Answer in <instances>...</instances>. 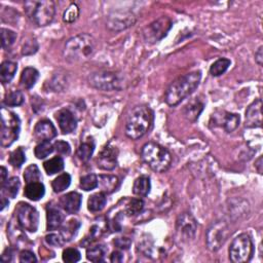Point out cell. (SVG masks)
Wrapping results in <instances>:
<instances>
[{
	"label": "cell",
	"instance_id": "obj_48",
	"mask_svg": "<svg viewBox=\"0 0 263 263\" xmlns=\"http://www.w3.org/2000/svg\"><path fill=\"white\" fill-rule=\"evenodd\" d=\"M37 258L34 255L33 252L29 251V250H24V251L21 252L20 254V262L23 263H32V262H36Z\"/></svg>",
	"mask_w": 263,
	"mask_h": 263
},
{
	"label": "cell",
	"instance_id": "obj_51",
	"mask_svg": "<svg viewBox=\"0 0 263 263\" xmlns=\"http://www.w3.org/2000/svg\"><path fill=\"white\" fill-rule=\"evenodd\" d=\"M262 49H263V47L260 46L257 49V52L255 53V61L257 62V64L259 66H262V63H263V53H262Z\"/></svg>",
	"mask_w": 263,
	"mask_h": 263
},
{
	"label": "cell",
	"instance_id": "obj_11",
	"mask_svg": "<svg viewBox=\"0 0 263 263\" xmlns=\"http://www.w3.org/2000/svg\"><path fill=\"white\" fill-rule=\"evenodd\" d=\"M172 21L168 17H161L144 29L143 36L146 42L155 43L167 36L172 28Z\"/></svg>",
	"mask_w": 263,
	"mask_h": 263
},
{
	"label": "cell",
	"instance_id": "obj_23",
	"mask_svg": "<svg viewBox=\"0 0 263 263\" xmlns=\"http://www.w3.org/2000/svg\"><path fill=\"white\" fill-rule=\"evenodd\" d=\"M45 188L44 185L41 182H32L28 183L27 186L25 187L24 194L27 198L33 202H37V200L41 199L44 196Z\"/></svg>",
	"mask_w": 263,
	"mask_h": 263
},
{
	"label": "cell",
	"instance_id": "obj_14",
	"mask_svg": "<svg viewBox=\"0 0 263 263\" xmlns=\"http://www.w3.org/2000/svg\"><path fill=\"white\" fill-rule=\"evenodd\" d=\"M136 22V17L131 11L114 12L109 16L107 26L112 31H121L133 26Z\"/></svg>",
	"mask_w": 263,
	"mask_h": 263
},
{
	"label": "cell",
	"instance_id": "obj_7",
	"mask_svg": "<svg viewBox=\"0 0 263 263\" xmlns=\"http://www.w3.org/2000/svg\"><path fill=\"white\" fill-rule=\"evenodd\" d=\"M21 121L19 116L9 111L8 109L1 108V145L9 147L14 143L20 135Z\"/></svg>",
	"mask_w": 263,
	"mask_h": 263
},
{
	"label": "cell",
	"instance_id": "obj_20",
	"mask_svg": "<svg viewBox=\"0 0 263 263\" xmlns=\"http://www.w3.org/2000/svg\"><path fill=\"white\" fill-rule=\"evenodd\" d=\"M65 216L58 208L54 206L47 207L46 210V227L47 230H56L62 226Z\"/></svg>",
	"mask_w": 263,
	"mask_h": 263
},
{
	"label": "cell",
	"instance_id": "obj_32",
	"mask_svg": "<svg viewBox=\"0 0 263 263\" xmlns=\"http://www.w3.org/2000/svg\"><path fill=\"white\" fill-rule=\"evenodd\" d=\"M21 187V182L18 177H11L6 180V182L1 186L2 193L7 197L15 198L19 193V189Z\"/></svg>",
	"mask_w": 263,
	"mask_h": 263
},
{
	"label": "cell",
	"instance_id": "obj_15",
	"mask_svg": "<svg viewBox=\"0 0 263 263\" xmlns=\"http://www.w3.org/2000/svg\"><path fill=\"white\" fill-rule=\"evenodd\" d=\"M117 156H118L117 147L111 144H107L98 156L97 159L98 168L106 171H111L115 169L117 166Z\"/></svg>",
	"mask_w": 263,
	"mask_h": 263
},
{
	"label": "cell",
	"instance_id": "obj_37",
	"mask_svg": "<svg viewBox=\"0 0 263 263\" xmlns=\"http://www.w3.org/2000/svg\"><path fill=\"white\" fill-rule=\"evenodd\" d=\"M25 161H26V154H25L23 147L15 149L9 155V164L14 168L20 169Z\"/></svg>",
	"mask_w": 263,
	"mask_h": 263
},
{
	"label": "cell",
	"instance_id": "obj_50",
	"mask_svg": "<svg viewBox=\"0 0 263 263\" xmlns=\"http://www.w3.org/2000/svg\"><path fill=\"white\" fill-rule=\"evenodd\" d=\"M123 260V256L120 252H113L111 254V257H110V261L113 262V263H119V262H122Z\"/></svg>",
	"mask_w": 263,
	"mask_h": 263
},
{
	"label": "cell",
	"instance_id": "obj_53",
	"mask_svg": "<svg viewBox=\"0 0 263 263\" xmlns=\"http://www.w3.org/2000/svg\"><path fill=\"white\" fill-rule=\"evenodd\" d=\"M1 186L6 182V177H7V170L4 167H1Z\"/></svg>",
	"mask_w": 263,
	"mask_h": 263
},
{
	"label": "cell",
	"instance_id": "obj_34",
	"mask_svg": "<svg viewBox=\"0 0 263 263\" xmlns=\"http://www.w3.org/2000/svg\"><path fill=\"white\" fill-rule=\"evenodd\" d=\"M70 183H71V176L67 173H63L53 181L52 187L55 192L59 193L66 190L70 186Z\"/></svg>",
	"mask_w": 263,
	"mask_h": 263
},
{
	"label": "cell",
	"instance_id": "obj_35",
	"mask_svg": "<svg viewBox=\"0 0 263 263\" xmlns=\"http://www.w3.org/2000/svg\"><path fill=\"white\" fill-rule=\"evenodd\" d=\"M231 62L228 59H225V58H221L219 60H217L215 63H213V65L210 68V73L213 76H220L223 73L226 72V70L228 69V67L230 66Z\"/></svg>",
	"mask_w": 263,
	"mask_h": 263
},
{
	"label": "cell",
	"instance_id": "obj_4",
	"mask_svg": "<svg viewBox=\"0 0 263 263\" xmlns=\"http://www.w3.org/2000/svg\"><path fill=\"white\" fill-rule=\"evenodd\" d=\"M141 156L145 164L157 173L168 171L172 164L171 153L165 147L154 142H149L143 146Z\"/></svg>",
	"mask_w": 263,
	"mask_h": 263
},
{
	"label": "cell",
	"instance_id": "obj_54",
	"mask_svg": "<svg viewBox=\"0 0 263 263\" xmlns=\"http://www.w3.org/2000/svg\"><path fill=\"white\" fill-rule=\"evenodd\" d=\"M255 167H256L258 173H259V174H262V157H261V156L257 159L256 164H255Z\"/></svg>",
	"mask_w": 263,
	"mask_h": 263
},
{
	"label": "cell",
	"instance_id": "obj_21",
	"mask_svg": "<svg viewBox=\"0 0 263 263\" xmlns=\"http://www.w3.org/2000/svg\"><path fill=\"white\" fill-rule=\"evenodd\" d=\"M98 186L101 188V192L109 194L118 188L119 180L113 175H100L98 177Z\"/></svg>",
	"mask_w": 263,
	"mask_h": 263
},
{
	"label": "cell",
	"instance_id": "obj_5",
	"mask_svg": "<svg viewBox=\"0 0 263 263\" xmlns=\"http://www.w3.org/2000/svg\"><path fill=\"white\" fill-rule=\"evenodd\" d=\"M26 15L36 26L44 27L51 24L56 15V4L51 0L42 1H26L25 2Z\"/></svg>",
	"mask_w": 263,
	"mask_h": 263
},
{
	"label": "cell",
	"instance_id": "obj_22",
	"mask_svg": "<svg viewBox=\"0 0 263 263\" xmlns=\"http://www.w3.org/2000/svg\"><path fill=\"white\" fill-rule=\"evenodd\" d=\"M204 103L198 100L197 98L191 100V101L187 104L184 108V114L186 118L189 121L194 122L202 113V111L204 110Z\"/></svg>",
	"mask_w": 263,
	"mask_h": 263
},
{
	"label": "cell",
	"instance_id": "obj_17",
	"mask_svg": "<svg viewBox=\"0 0 263 263\" xmlns=\"http://www.w3.org/2000/svg\"><path fill=\"white\" fill-rule=\"evenodd\" d=\"M56 119L59 123V128L63 134H70L77 127L76 118L68 109H62L56 113Z\"/></svg>",
	"mask_w": 263,
	"mask_h": 263
},
{
	"label": "cell",
	"instance_id": "obj_47",
	"mask_svg": "<svg viewBox=\"0 0 263 263\" xmlns=\"http://www.w3.org/2000/svg\"><path fill=\"white\" fill-rule=\"evenodd\" d=\"M54 147H55L56 151L58 153H60V154L68 155L71 152V147H70V145L67 142H65V141H62V140L56 141L54 143Z\"/></svg>",
	"mask_w": 263,
	"mask_h": 263
},
{
	"label": "cell",
	"instance_id": "obj_29",
	"mask_svg": "<svg viewBox=\"0 0 263 263\" xmlns=\"http://www.w3.org/2000/svg\"><path fill=\"white\" fill-rule=\"evenodd\" d=\"M79 227H80V222L76 219H71L61 228V235L63 236L65 242H69L75 235H76Z\"/></svg>",
	"mask_w": 263,
	"mask_h": 263
},
{
	"label": "cell",
	"instance_id": "obj_44",
	"mask_svg": "<svg viewBox=\"0 0 263 263\" xmlns=\"http://www.w3.org/2000/svg\"><path fill=\"white\" fill-rule=\"evenodd\" d=\"M62 258H63V261L67 263H75L80 260V252L77 249L74 248H67L63 251V254H62Z\"/></svg>",
	"mask_w": 263,
	"mask_h": 263
},
{
	"label": "cell",
	"instance_id": "obj_2",
	"mask_svg": "<svg viewBox=\"0 0 263 263\" xmlns=\"http://www.w3.org/2000/svg\"><path fill=\"white\" fill-rule=\"evenodd\" d=\"M200 79H202L200 71L186 73L178 77L172 82L166 92L165 100L167 104L170 106H176L181 103L185 98L190 96L197 89Z\"/></svg>",
	"mask_w": 263,
	"mask_h": 263
},
{
	"label": "cell",
	"instance_id": "obj_38",
	"mask_svg": "<svg viewBox=\"0 0 263 263\" xmlns=\"http://www.w3.org/2000/svg\"><path fill=\"white\" fill-rule=\"evenodd\" d=\"M24 95L20 91H12L7 93L4 98V104L8 107H17L24 103Z\"/></svg>",
	"mask_w": 263,
	"mask_h": 263
},
{
	"label": "cell",
	"instance_id": "obj_52",
	"mask_svg": "<svg viewBox=\"0 0 263 263\" xmlns=\"http://www.w3.org/2000/svg\"><path fill=\"white\" fill-rule=\"evenodd\" d=\"M11 257H12V252H11V250H10V248H7V249L5 250V251L3 252L2 256H1V259H2V261H4V262H9V261H11Z\"/></svg>",
	"mask_w": 263,
	"mask_h": 263
},
{
	"label": "cell",
	"instance_id": "obj_30",
	"mask_svg": "<svg viewBox=\"0 0 263 263\" xmlns=\"http://www.w3.org/2000/svg\"><path fill=\"white\" fill-rule=\"evenodd\" d=\"M107 251L108 250L104 245H97L87 249L86 258L92 262H103Z\"/></svg>",
	"mask_w": 263,
	"mask_h": 263
},
{
	"label": "cell",
	"instance_id": "obj_12",
	"mask_svg": "<svg viewBox=\"0 0 263 263\" xmlns=\"http://www.w3.org/2000/svg\"><path fill=\"white\" fill-rule=\"evenodd\" d=\"M211 123L222 128L226 133H231L239 127L240 115L226 111H218L212 115Z\"/></svg>",
	"mask_w": 263,
	"mask_h": 263
},
{
	"label": "cell",
	"instance_id": "obj_1",
	"mask_svg": "<svg viewBox=\"0 0 263 263\" xmlns=\"http://www.w3.org/2000/svg\"><path fill=\"white\" fill-rule=\"evenodd\" d=\"M97 41L90 34H78L65 43L64 59L69 63H80L91 59L96 53Z\"/></svg>",
	"mask_w": 263,
	"mask_h": 263
},
{
	"label": "cell",
	"instance_id": "obj_31",
	"mask_svg": "<svg viewBox=\"0 0 263 263\" xmlns=\"http://www.w3.org/2000/svg\"><path fill=\"white\" fill-rule=\"evenodd\" d=\"M64 167H65V162L64 159L61 156H55L51 159L46 160L43 164L44 171L46 172L47 175H49V176L61 172L64 169Z\"/></svg>",
	"mask_w": 263,
	"mask_h": 263
},
{
	"label": "cell",
	"instance_id": "obj_3",
	"mask_svg": "<svg viewBox=\"0 0 263 263\" xmlns=\"http://www.w3.org/2000/svg\"><path fill=\"white\" fill-rule=\"evenodd\" d=\"M153 112L146 105L136 106L128 116L126 123V135L132 140L142 138L151 128Z\"/></svg>",
	"mask_w": 263,
	"mask_h": 263
},
{
	"label": "cell",
	"instance_id": "obj_9",
	"mask_svg": "<svg viewBox=\"0 0 263 263\" xmlns=\"http://www.w3.org/2000/svg\"><path fill=\"white\" fill-rule=\"evenodd\" d=\"M17 220L20 226L29 232H36L39 225V214L37 210L27 203H20L16 209Z\"/></svg>",
	"mask_w": 263,
	"mask_h": 263
},
{
	"label": "cell",
	"instance_id": "obj_28",
	"mask_svg": "<svg viewBox=\"0 0 263 263\" xmlns=\"http://www.w3.org/2000/svg\"><path fill=\"white\" fill-rule=\"evenodd\" d=\"M106 203H107V198L105 193L98 192L90 196L89 200H87V209L93 213L100 212L104 209Z\"/></svg>",
	"mask_w": 263,
	"mask_h": 263
},
{
	"label": "cell",
	"instance_id": "obj_24",
	"mask_svg": "<svg viewBox=\"0 0 263 263\" xmlns=\"http://www.w3.org/2000/svg\"><path fill=\"white\" fill-rule=\"evenodd\" d=\"M39 72L33 67H27L25 68L21 74L20 82L25 87V89H32L35 85L36 81L38 80Z\"/></svg>",
	"mask_w": 263,
	"mask_h": 263
},
{
	"label": "cell",
	"instance_id": "obj_49",
	"mask_svg": "<svg viewBox=\"0 0 263 263\" xmlns=\"http://www.w3.org/2000/svg\"><path fill=\"white\" fill-rule=\"evenodd\" d=\"M113 243L117 248L121 250H128L131 247L132 241L129 239V237H116Z\"/></svg>",
	"mask_w": 263,
	"mask_h": 263
},
{
	"label": "cell",
	"instance_id": "obj_45",
	"mask_svg": "<svg viewBox=\"0 0 263 263\" xmlns=\"http://www.w3.org/2000/svg\"><path fill=\"white\" fill-rule=\"evenodd\" d=\"M45 242L49 245V246H53V247H62L66 242L63 239V236L57 233H49L45 236Z\"/></svg>",
	"mask_w": 263,
	"mask_h": 263
},
{
	"label": "cell",
	"instance_id": "obj_25",
	"mask_svg": "<svg viewBox=\"0 0 263 263\" xmlns=\"http://www.w3.org/2000/svg\"><path fill=\"white\" fill-rule=\"evenodd\" d=\"M106 226L103 227V223L100 222V223H96L94 224L93 226L90 228L89 233L85 235L84 239L80 242L81 246L83 247H89L90 245H92L94 242H96L98 239L102 236L103 232L105 231Z\"/></svg>",
	"mask_w": 263,
	"mask_h": 263
},
{
	"label": "cell",
	"instance_id": "obj_55",
	"mask_svg": "<svg viewBox=\"0 0 263 263\" xmlns=\"http://www.w3.org/2000/svg\"><path fill=\"white\" fill-rule=\"evenodd\" d=\"M9 202H8V199L4 196V194H2L1 196V211H3L5 209L6 206H8Z\"/></svg>",
	"mask_w": 263,
	"mask_h": 263
},
{
	"label": "cell",
	"instance_id": "obj_6",
	"mask_svg": "<svg viewBox=\"0 0 263 263\" xmlns=\"http://www.w3.org/2000/svg\"><path fill=\"white\" fill-rule=\"evenodd\" d=\"M89 83L93 87L100 91L112 92V91H121L126 85L124 76L115 71H96L93 72L89 76Z\"/></svg>",
	"mask_w": 263,
	"mask_h": 263
},
{
	"label": "cell",
	"instance_id": "obj_18",
	"mask_svg": "<svg viewBox=\"0 0 263 263\" xmlns=\"http://www.w3.org/2000/svg\"><path fill=\"white\" fill-rule=\"evenodd\" d=\"M82 203V196L78 192H69L63 196H61L59 204L61 208L63 209L68 214H75L80 209Z\"/></svg>",
	"mask_w": 263,
	"mask_h": 263
},
{
	"label": "cell",
	"instance_id": "obj_36",
	"mask_svg": "<svg viewBox=\"0 0 263 263\" xmlns=\"http://www.w3.org/2000/svg\"><path fill=\"white\" fill-rule=\"evenodd\" d=\"M55 150L54 144L51 141H41L34 149V154L38 159H43Z\"/></svg>",
	"mask_w": 263,
	"mask_h": 263
},
{
	"label": "cell",
	"instance_id": "obj_8",
	"mask_svg": "<svg viewBox=\"0 0 263 263\" xmlns=\"http://www.w3.org/2000/svg\"><path fill=\"white\" fill-rule=\"evenodd\" d=\"M254 252V247L251 237L248 234L243 233L230 244L229 247V258L233 263H245L251 260Z\"/></svg>",
	"mask_w": 263,
	"mask_h": 263
},
{
	"label": "cell",
	"instance_id": "obj_33",
	"mask_svg": "<svg viewBox=\"0 0 263 263\" xmlns=\"http://www.w3.org/2000/svg\"><path fill=\"white\" fill-rule=\"evenodd\" d=\"M95 150L94 140L89 139L87 141L81 143L77 149V155L82 161L90 160Z\"/></svg>",
	"mask_w": 263,
	"mask_h": 263
},
{
	"label": "cell",
	"instance_id": "obj_27",
	"mask_svg": "<svg viewBox=\"0 0 263 263\" xmlns=\"http://www.w3.org/2000/svg\"><path fill=\"white\" fill-rule=\"evenodd\" d=\"M151 189V182L149 177L141 176L137 178L133 185V192L138 196H146Z\"/></svg>",
	"mask_w": 263,
	"mask_h": 263
},
{
	"label": "cell",
	"instance_id": "obj_43",
	"mask_svg": "<svg viewBox=\"0 0 263 263\" xmlns=\"http://www.w3.org/2000/svg\"><path fill=\"white\" fill-rule=\"evenodd\" d=\"M78 16H79V7L77 6V4L72 3L65 10L64 15H63V21L65 23L71 24V23H73V22H75V21L77 20Z\"/></svg>",
	"mask_w": 263,
	"mask_h": 263
},
{
	"label": "cell",
	"instance_id": "obj_13",
	"mask_svg": "<svg viewBox=\"0 0 263 263\" xmlns=\"http://www.w3.org/2000/svg\"><path fill=\"white\" fill-rule=\"evenodd\" d=\"M197 228V223L194 217L189 213H183L177 219L176 230L184 241L193 239Z\"/></svg>",
	"mask_w": 263,
	"mask_h": 263
},
{
	"label": "cell",
	"instance_id": "obj_10",
	"mask_svg": "<svg viewBox=\"0 0 263 263\" xmlns=\"http://www.w3.org/2000/svg\"><path fill=\"white\" fill-rule=\"evenodd\" d=\"M228 224L224 221H217L212 224L207 231V246L213 252H216L227 241L230 235Z\"/></svg>",
	"mask_w": 263,
	"mask_h": 263
},
{
	"label": "cell",
	"instance_id": "obj_40",
	"mask_svg": "<svg viewBox=\"0 0 263 263\" xmlns=\"http://www.w3.org/2000/svg\"><path fill=\"white\" fill-rule=\"evenodd\" d=\"M143 209H144V202L142 199L132 198L126 207V213L128 216L132 217V216H136L138 214H140V213L143 211Z\"/></svg>",
	"mask_w": 263,
	"mask_h": 263
},
{
	"label": "cell",
	"instance_id": "obj_39",
	"mask_svg": "<svg viewBox=\"0 0 263 263\" xmlns=\"http://www.w3.org/2000/svg\"><path fill=\"white\" fill-rule=\"evenodd\" d=\"M79 186H80V188L83 189L84 191L94 190L98 187V177L95 174L85 175V176H82L80 178Z\"/></svg>",
	"mask_w": 263,
	"mask_h": 263
},
{
	"label": "cell",
	"instance_id": "obj_46",
	"mask_svg": "<svg viewBox=\"0 0 263 263\" xmlns=\"http://www.w3.org/2000/svg\"><path fill=\"white\" fill-rule=\"evenodd\" d=\"M37 49H38V43L36 42V40L31 39L24 43L22 47V54L25 56H30L35 54L37 52Z\"/></svg>",
	"mask_w": 263,
	"mask_h": 263
},
{
	"label": "cell",
	"instance_id": "obj_19",
	"mask_svg": "<svg viewBox=\"0 0 263 263\" xmlns=\"http://www.w3.org/2000/svg\"><path fill=\"white\" fill-rule=\"evenodd\" d=\"M34 136L40 141H51L57 136V130L52 121L43 119L37 122L34 129Z\"/></svg>",
	"mask_w": 263,
	"mask_h": 263
},
{
	"label": "cell",
	"instance_id": "obj_41",
	"mask_svg": "<svg viewBox=\"0 0 263 263\" xmlns=\"http://www.w3.org/2000/svg\"><path fill=\"white\" fill-rule=\"evenodd\" d=\"M24 179L26 183L32 182H39L41 180V174L40 171L36 165H30L24 173Z\"/></svg>",
	"mask_w": 263,
	"mask_h": 263
},
{
	"label": "cell",
	"instance_id": "obj_26",
	"mask_svg": "<svg viewBox=\"0 0 263 263\" xmlns=\"http://www.w3.org/2000/svg\"><path fill=\"white\" fill-rule=\"evenodd\" d=\"M18 70V65L15 62L5 61L0 67V79L3 83H8L15 77Z\"/></svg>",
	"mask_w": 263,
	"mask_h": 263
},
{
	"label": "cell",
	"instance_id": "obj_42",
	"mask_svg": "<svg viewBox=\"0 0 263 263\" xmlns=\"http://www.w3.org/2000/svg\"><path fill=\"white\" fill-rule=\"evenodd\" d=\"M1 39H2V47L4 49H7L15 43V41L17 39V33H15L14 31H11L9 29L2 28L1 29Z\"/></svg>",
	"mask_w": 263,
	"mask_h": 263
},
{
	"label": "cell",
	"instance_id": "obj_16",
	"mask_svg": "<svg viewBox=\"0 0 263 263\" xmlns=\"http://www.w3.org/2000/svg\"><path fill=\"white\" fill-rule=\"evenodd\" d=\"M262 101L260 99L250 105L246 111V127L249 129L260 128L262 124V113H261Z\"/></svg>",
	"mask_w": 263,
	"mask_h": 263
}]
</instances>
